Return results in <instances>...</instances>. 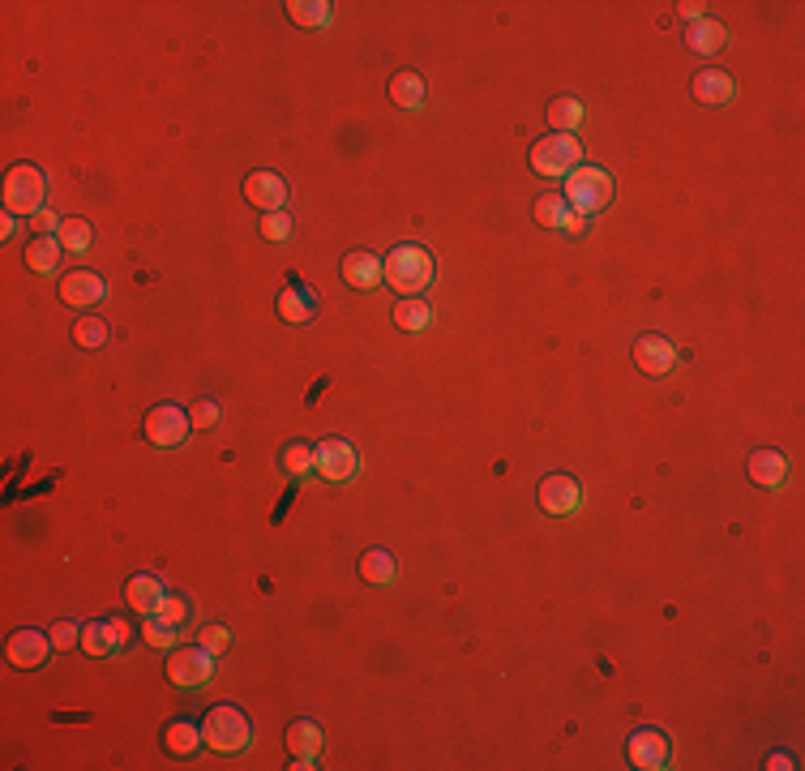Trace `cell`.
<instances>
[{
    "label": "cell",
    "instance_id": "ffe728a7",
    "mask_svg": "<svg viewBox=\"0 0 805 771\" xmlns=\"http://www.w3.org/2000/svg\"><path fill=\"white\" fill-rule=\"evenodd\" d=\"M746 472H750V480L758 489H780L788 480V459L780 455V450H754Z\"/></svg>",
    "mask_w": 805,
    "mask_h": 771
},
{
    "label": "cell",
    "instance_id": "4fadbf2b",
    "mask_svg": "<svg viewBox=\"0 0 805 771\" xmlns=\"http://www.w3.org/2000/svg\"><path fill=\"white\" fill-rule=\"evenodd\" d=\"M245 198H249V206L262 210V215H270V210H283L287 206V180L279 172L257 168V172L245 176Z\"/></svg>",
    "mask_w": 805,
    "mask_h": 771
},
{
    "label": "cell",
    "instance_id": "ba28073f",
    "mask_svg": "<svg viewBox=\"0 0 805 771\" xmlns=\"http://www.w3.org/2000/svg\"><path fill=\"white\" fill-rule=\"evenodd\" d=\"M626 759L639 771H664L668 759H673V742L660 729H634L626 742Z\"/></svg>",
    "mask_w": 805,
    "mask_h": 771
},
{
    "label": "cell",
    "instance_id": "603a6c76",
    "mask_svg": "<svg viewBox=\"0 0 805 771\" xmlns=\"http://www.w3.org/2000/svg\"><path fill=\"white\" fill-rule=\"evenodd\" d=\"M424 78L420 73H412V69H403V73H394L390 78V103L394 108H403V112H420L424 108Z\"/></svg>",
    "mask_w": 805,
    "mask_h": 771
},
{
    "label": "cell",
    "instance_id": "2e32d148",
    "mask_svg": "<svg viewBox=\"0 0 805 771\" xmlns=\"http://www.w3.org/2000/svg\"><path fill=\"white\" fill-rule=\"evenodd\" d=\"M343 283L356 287V292L382 287V257H373L369 249H352L343 257Z\"/></svg>",
    "mask_w": 805,
    "mask_h": 771
},
{
    "label": "cell",
    "instance_id": "60d3db41",
    "mask_svg": "<svg viewBox=\"0 0 805 771\" xmlns=\"http://www.w3.org/2000/svg\"><path fill=\"white\" fill-rule=\"evenodd\" d=\"M767 767H771V771H793L797 763H793V754H784V750H771V754H767Z\"/></svg>",
    "mask_w": 805,
    "mask_h": 771
},
{
    "label": "cell",
    "instance_id": "9c48e42d",
    "mask_svg": "<svg viewBox=\"0 0 805 771\" xmlns=\"http://www.w3.org/2000/svg\"><path fill=\"white\" fill-rule=\"evenodd\" d=\"M536 502H540V510L544 514H574V510H583V485L574 476H561V472H553V476H544L540 485H536Z\"/></svg>",
    "mask_w": 805,
    "mask_h": 771
},
{
    "label": "cell",
    "instance_id": "83f0119b",
    "mask_svg": "<svg viewBox=\"0 0 805 771\" xmlns=\"http://www.w3.org/2000/svg\"><path fill=\"white\" fill-rule=\"evenodd\" d=\"M394 574H399V566H394V557L386 549H364L360 553V579L364 583L386 587V583H394Z\"/></svg>",
    "mask_w": 805,
    "mask_h": 771
},
{
    "label": "cell",
    "instance_id": "74e56055",
    "mask_svg": "<svg viewBox=\"0 0 805 771\" xmlns=\"http://www.w3.org/2000/svg\"><path fill=\"white\" fill-rule=\"evenodd\" d=\"M48 639H52V647H60V652H69V647L82 643V626L78 622H56Z\"/></svg>",
    "mask_w": 805,
    "mask_h": 771
},
{
    "label": "cell",
    "instance_id": "7bdbcfd3",
    "mask_svg": "<svg viewBox=\"0 0 805 771\" xmlns=\"http://www.w3.org/2000/svg\"><path fill=\"white\" fill-rule=\"evenodd\" d=\"M703 9L707 5H698V0H690V5H677V13H681V18H690V22H703Z\"/></svg>",
    "mask_w": 805,
    "mask_h": 771
},
{
    "label": "cell",
    "instance_id": "e0dca14e",
    "mask_svg": "<svg viewBox=\"0 0 805 771\" xmlns=\"http://www.w3.org/2000/svg\"><path fill=\"white\" fill-rule=\"evenodd\" d=\"M125 600H129V609H133V613L155 617V613H159V604L167 600V587H163L159 574H133V579L125 583Z\"/></svg>",
    "mask_w": 805,
    "mask_h": 771
},
{
    "label": "cell",
    "instance_id": "30bf717a",
    "mask_svg": "<svg viewBox=\"0 0 805 771\" xmlns=\"http://www.w3.org/2000/svg\"><path fill=\"white\" fill-rule=\"evenodd\" d=\"M317 472L334 485H343V480H352L360 472V455L352 442H343V437H326V442H317Z\"/></svg>",
    "mask_w": 805,
    "mask_h": 771
},
{
    "label": "cell",
    "instance_id": "484cf974",
    "mask_svg": "<svg viewBox=\"0 0 805 771\" xmlns=\"http://www.w3.org/2000/svg\"><path fill=\"white\" fill-rule=\"evenodd\" d=\"M287 18H292L296 26H313V30H322V26H330L334 22V5H326V0H287Z\"/></svg>",
    "mask_w": 805,
    "mask_h": 771
},
{
    "label": "cell",
    "instance_id": "5b68a950",
    "mask_svg": "<svg viewBox=\"0 0 805 771\" xmlns=\"http://www.w3.org/2000/svg\"><path fill=\"white\" fill-rule=\"evenodd\" d=\"M531 168L540 176H570L574 168H583V146L574 133H549L531 146Z\"/></svg>",
    "mask_w": 805,
    "mask_h": 771
},
{
    "label": "cell",
    "instance_id": "d6a6232c",
    "mask_svg": "<svg viewBox=\"0 0 805 771\" xmlns=\"http://www.w3.org/2000/svg\"><path fill=\"white\" fill-rule=\"evenodd\" d=\"M279 463H283V472H287V476H309L313 467H317V450H313L309 442H287Z\"/></svg>",
    "mask_w": 805,
    "mask_h": 771
},
{
    "label": "cell",
    "instance_id": "9a60e30c",
    "mask_svg": "<svg viewBox=\"0 0 805 771\" xmlns=\"http://www.w3.org/2000/svg\"><path fill=\"white\" fill-rule=\"evenodd\" d=\"M634 365H639L647 377H664V373H673V365H677V347L668 343L664 335H643L639 343H634Z\"/></svg>",
    "mask_w": 805,
    "mask_h": 771
},
{
    "label": "cell",
    "instance_id": "b9f144b4",
    "mask_svg": "<svg viewBox=\"0 0 805 771\" xmlns=\"http://www.w3.org/2000/svg\"><path fill=\"white\" fill-rule=\"evenodd\" d=\"M18 228H22L18 215H5V219H0V240H13V236H18Z\"/></svg>",
    "mask_w": 805,
    "mask_h": 771
},
{
    "label": "cell",
    "instance_id": "44dd1931",
    "mask_svg": "<svg viewBox=\"0 0 805 771\" xmlns=\"http://www.w3.org/2000/svg\"><path fill=\"white\" fill-rule=\"evenodd\" d=\"M690 90H694L698 103H711V108H716V103H728V99L737 95V82L728 78L724 69H703V73H694V86Z\"/></svg>",
    "mask_w": 805,
    "mask_h": 771
},
{
    "label": "cell",
    "instance_id": "8d00e7d4",
    "mask_svg": "<svg viewBox=\"0 0 805 771\" xmlns=\"http://www.w3.org/2000/svg\"><path fill=\"white\" fill-rule=\"evenodd\" d=\"M219 416H223V407L215 403V399H197L193 403V412H189V420L197 429H215L219 425Z\"/></svg>",
    "mask_w": 805,
    "mask_h": 771
},
{
    "label": "cell",
    "instance_id": "4dcf8cb0",
    "mask_svg": "<svg viewBox=\"0 0 805 771\" xmlns=\"http://www.w3.org/2000/svg\"><path fill=\"white\" fill-rule=\"evenodd\" d=\"M73 343H78L82 352H99V347L108 343V322H103V317H78V322H73Z\"/></svg>",
    "mask_w": 805,
    "mask_h": 771
},
{
    "label": "cell",
    "instance_id": "d590c367",
    "mask_svg": "<svg viewBox=\"0 0 805 771\" xmlns=\"http://www.w3.org/2000/svg\"><path fill=\"white\" fill-rule=\"evenodd\" d=\"M257 228H262L266 240H287V236H292V215H283V210H270V215H262V223H257Z\"/></svg>",
    "mask_w": 805,
    "mask_h": 771
},
{
    "label": "cell",
    "instance_id": "7c38bea8",
    "mask_svg": "<svg viewBox=\"0 0 805 771\" xmlns=\"http://www.w3.org/2000/svg\"><path fill=\"white\" fill-rule=\"evenodd\" d=\"M5 656L13 669H43L52 656V639L39 630H13L9 643H5Z\"/></svg>",
    "mask_w": 805,
    "mask_h": 771
},
{
    "label": "cell",
    "instance_id": "cb8c5ba5",
    "mask_svg": "<svg viewBox=\"0 0 805 771\" xmlns=\"http://www.w3.org/2000/svg\"><path fill=\"white\" fill-rule=\"evenodd\" d=\"M283 742L292 750V759H317V750H322V729H317L313 720H292Z\"/></svg>",
    "mask_w": 805,
    "mask_h": 771
},
{
    "label": "cell",
    "instance_id": "ac0fdd59",
    "mask_svg": "<svg viewBox=\"0 0 805 771\" xmlns=\"http://www.w3.org/2000/svg\"><path fill=\"white\" fill-rule=\"evenodd\" d=\"M275 309H279V317H283L287 326H309L313 313H317V300H313L309 287L287 283L283 292H279V300H275Z\"/></svg>",
    "mask_w": 805,
    "mask_h": 771
},
{
    "label": "cell",
    "instance_id": "ab89813d",
    "mask_svg": "<svg viewBox=\"0 0 805 771\" xmlns=\"http://www.w3.org/2000/svg\"><path fill=\"white\" fill-rule=\"evenodd\" d=\"M30 228H35V236H56L60 232V215H52V210H39V215L30 219Z\"/></svg>",
    "mask_w": 805,
    "mask_h": 771
},
{
    "label": "cell",
    "instance_id": "836d02e7",
    "mask_svg": "<svg viewBox=\"0 0 805 771\" xmlns=\"http://www.w3.org/2000/svg\"><path fill=\"white\" fill-rule=\"evenodd\" d=\"M142 639L155 647V652H172L176 647V639H180V626H172V622H163V617L155 613V617H146V626H142Z\"/></svg>",
    "mask_w": 805,
    "mask_h": 771
},
{
    "label": "cell",
    "instance_id": "d4e9b609",
    "mask_svg": "<svg viewBox=\"0 0 805 771\" xmlns=\"http://www.w3.org/2000/svg\"><path fill=\"white\" fill-rule=\"evenodd\" d=\"M429 322H433L429 300H420V296H403L399 305H394V326L407 330V335H420V330H429Z\"/></svg>",
    "mask_w": 805,
    "mask_h": 771
},
{
    "label": "cell",
    "instance_id": "52a82bcc",
    "mask_svg": "<svg viewBox=\"0 0 805 771\" xmlns=\"http://www.w3.org/2000/svg\"><path fill=\"white\" fill-rule=\"evenodd\" d=\"M189 429H193V420H189L185 407H176V403H159V407H150L146 420H142L146 442H150V446H159V450L180 446V442L189 437Z\"/></svg>",
    "mask_w": 805,
    "mask_h": 771
},
{
    "label": "cell",
    "instance_id": "e575fe53",
    "mask_svg": "<svg viewBox=\"0 0 805 771\" xmlns=\"http://www.w3.org/2000/svg\"><path fill=\"white\" fill-rule=\"evenodd\" d=\"M197 643H202L210 656H223V652H232V626H223V622H210V626H202V630H197Z\"/></svg>",
    "mask_w": 805,
    "mask_h": 771
},
{
    "label": "cell",
    "instance_id": "5bb4252c",
    "mask_svg": "<svg viewBox=\"0 0 805 771\" xmlns=\"http://www.w3.org/2000/svg\"><path fill=\"white\" fill-rule=\"evenodd\" d=\"M125 643H129V622H120V617H103V622L82 626V647L90 656H116L125 652Z\"/></svg>",
    "mask_w": 805,
    "mask_h": 771
},
{
    "label": "cell",
    "instance_id": "4316f807",
    "mask_svg": "<svg viewBox=\"0 0 805 771\" xmlns=\"http://www.w3.org/2000/svg\"><path fill=\"white\" fill-rule=\"evenodd\" d=\"M690 48L694 52H703V56H716L724 43H728V30H724V22H716V18H703V22H690Z\"/></svg>",
    "mask_w": 805,
    "mask_h": 771
},
{
    "label": "cell",
    "instance_id": "f1b7e54d",
    "mask_svg": "<svg viewBox=\"0 0 805 771\" xmlns=\"http://www.w3.org/2000/svg\"><path fill=\"white\" fill-rule=\"evenodd\" d=\"M570 215H574V206L561 198V193H540V198H536V219H540V228H561V232H566Z\"/></svg>",
    "mask_w": 805,
    "mask_h": 771
},
{
    "label": "cell",
    "instance_id": "7402d4cb",
    "mask_svg": "<svg viewBox=\"0 0 805 771\" xmlns=\"http://www.w3.org/2000/svg\"><path fill=\"white\" fill-rule=\"evenodd\" d=\"M60 253H65L60 236H35V240H30V245L22 249L26 266L35 270V275H56V270H60Z\"/></svg>",
    "mask_w": 805,
    "mask_h": 771
},
{
    "label": "cell",
    "instance_id": "d6986e66",
    "mask_svg": "<svg viewBox=\"0 0 805 771\" xmlns=\"http://www.w3.org/2000/svg\"><path fill=\"white\" fill-rule=\"evenodd\" d=\"M202 746H206V733H202V724H197V720L180 716V720H172L163 729V750L176 754V759H189V754H197Z\"/></svg>",
    "mask_w": 805,
    "mask_h": 771
},
{
    "label": "cell",
    "instance_id": "7a4b0ae2",
    "mask_svg": "<svg viewBox=\"0 0 805 771\" xmlns=\"http://www.w3.org/2000/svg\"><path fill=\"white\" fill-rule=\"evenodd\" d=\"M202 733H206V746H210V750H219V754H240V750L249 746V737H253V724H249V716L240 712V707L219 703V707H210V712H206Z\"/></svg>",
    "mask_w": 805,
    "mask_h": 771
},
{
    "label": "cell",
    "instance_id": "6da1fadb",
    "mask_svg": "<svg viewBox=\"0 0 805 771\" xmlns=\"http://www.w3.org/2000/svg\"><path fill=\"white\" fill-rule=\"evenodd\" d=\"M382 283H390L403 296H420L433 283V253L424 245H394L382 257Z\"/></svg>",
    "mask_w": 805,
    "mask_h": 771
},
{
    "label": "cell",
    "instance_id": "3957f363",
    "mask_svg": "<svg viewBox=\"0 0 805 771\" xmlns=\"http://www.w3.org/2000/svg\"><path fill=\"white\" fill-rule=\"evenodd\" d=\"M43 193H48V176L35 163H13L5 172V210L9 215L35 219L43 210Z\"/></svg>",
    "mask_w": 805,
    "mask_h": 771
},
{
    "label": "cell",
    "instance_id": "277c9868",
    "mask_svg": "<svg viewBox=\"0 0 805 771\" xmlns=\"http://www.w3.org/2000/svg\"><path fill=\"white\" fill-rule=\"evenodd\" d=\"M579 215H596V210H604L613 202V176L604 168H591V163H583V168H574L566 176V193H561Z\"/></svg>",
    "mask_w": 805,
    "mask_h": 771
},
{
    "label": "cell",
    "instance_id": "1f68e13d",
    "mask_svg": "<svg viewBox=\"0 0 805 771\" xmlns=\"http://www.w3.org/2000/svg\"><path fill=\"white\" fill-rule=\"evenodd\" d=\"M56 236H60V245H65V253H90V245H95V228H90L86 219H65Z\"/></svg>",
    "mask_w": 805,
    "mask_h": 771
},
{
    "label": "cell",
    "instance_id": "f546056e",
    "mask_svg": "<svg viewBox=\"0 0 805 771\" xmlns=\"http://www.w3.org/2000/svg\"><path fill=\"white\" fill-rule=\"evenodd\" d=\"M549 125H553L557 133H574V129L583 125V103L574 99V95L553 99V103H549Z\"/></svg>",
    "mask_w": 805,
    "mask_h": 771
},
{
    "label": "cell",
    "instance_id": "ee69618b",
    "mask_svg": "<svg viewBox=\"0 0 805 771\" xmlns=\"http://www.w3.org/2000/svg\"><path fill=\"white\" fill-rule=\"evenodd\" d=\"M566 232H570V236H583V232H587V215H579V210H574L570 223H566Z\"/></svg>",
    "mask_w": 805,
    "mask_h": 771
},
{
    "label": "cell",
    "instance_id": "8992f818",
    "mask_svg": "<svg viewBox=\"0 0 805 771\" xmlns=\"http://www.w3.org/2000/svg\"><path fill=\"white\" fill-rule=\"evenodd\" d=\"M210 673H215V656H210L202 643H193V647H172V656H167V682L180 686V690L206 686Z\"/></svg>",
    "mask_w": 805,
    "mask_h": 771
},
{
    "label": "cell",
    "instance_id": "8fae6325",
    "mask_svg": "<svg viewBox=\"0 0 805 771\" xmlns=\"http://www.w3.org/2000/svg\"><path fill=\"white\" fill-rule=\"evenodd\" d=\"M56 292L69 309H95L99 300L108 296V283H103V275H95V270H69V275H60Z\"/></svg>",
    "mask_w": 805,
    "mask_h": 771
},
{
    "label": "cell",
    "instance_id": "f35d334b",
    "mask_svg": "<svg viewBox=\"0 0 805 771\" xmlns=\"http://www.w3.org/2000/svg\"><path fill=\"white\" fill-rule=\"evenodd\" d=\"M159 617H163V622H172V626H185L189 622V600L185 596H167L159 604Z\"/></svg>",
    "mask_w": 805,
    "mask_h": 771
}]
</instances>
